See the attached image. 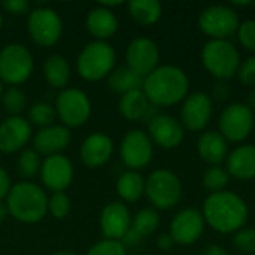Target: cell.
<instances>
[{
  "label": "cell",
  "mask_w": 255,
  "mask_h": 255,
  "mask_svg": "<svg viewBox=\"0 0 255 255\" xmlns=\"http://www.w3.org/2000/svg\"><path fill=\"white\" fill-rule=\"evenodd\" d=\"M7 217H9V209H7V206H6V202H4V203L0 202V224L4 223V221L7 220Z\"/></svg>",
  "instance_id": "cell-46"
},
{
  "label": "cell",
  "mask_w": 255,
  "mask_h": 255,
  "mask_svg": "<svg viewBox=\"0 0 255 255\" xmlns=\"http://www.w3.org/2000/svg\"><path fill=\"white\" fill-rule=\"evenodd\" d=\"M85 27L87 31L94 37V40L106 42L117 33L118 19L111 9H106L99 4L88 12L85 18Z\"/></svg>",
  "instance_id": "cell-22"
},
{
  "label": "cell",
  "mask_w": 255,
  "mask_h": 255,
  "mask_svg": "<svg viewBox=\"0 0 255 255\" xmlns=\"http://www.w3.org/2000/svg\"><path fill=\"white\" fill-rule=\"evenodd\" d=\"M1 27H3V15L0 12V30H1Z\"/></svg>",
  "instance_id": "cell-52"
},
{
  "label": "cell",
  "mask_w": 255,
  "mask_h": 255,
  "mask_svg": "<svg viewBox=\"0 0 255 255\" xmlns=\"http://www.w3.org/2000/svg\"><path fill=\"white\" fill-rule=\"evenodd\" d=\"M233 6H239V7H247V6H253V1H233Z\"/></svg>",
  "instance_id": "cell-49"
},
{
  "label": "cell",
  "mask_w": 255,
  "mask_h": 255,
  "mask_svg": "<svg viewBox=\"0 0 255 255\" xmlns=\"http://www.w3.org/2000/svg\"><path fill=\"white\" fill-rule=\"evenodd\" d=\"M114 154V142L105 133H93L87 136L79 148L81 161L88 169L105 166Z\"/></svg>",
  "instance_id": "cell-21"
},
{
  "label": "cell",
  "mask_w": 255,
  "mask_h": 255,
  "mask_svg": "<svg viewBox=\"0 0 255 255\" xmlns=\"http://www.w3.org/2000/svg\"><path fill=\"white\" fill-rule=\"evenodd\" d=\"M120 157L128 170L137 172L152 161L154 143L145 131L131 130L120 143Z\"/></svg>",
  "instance_id": "cell-12"
},
{
  "label": "cell",
  "mask_w": 255,
  "mask_h": 255,
  "mask_svg": "<svg viewBox=\"0 0 255 255\" xmlns=\"http://www.w3.org/2000/svg\"><path fill=\"white\" fill-rule=\"evenodd\" d=\"M39 175L46 190L52 193H64L73 181V166L66 155H51L42 161Z\"/></svg>",
  "instance_id": "cell-16"
},
{
  "label": "cell",
  "mask_w": 255,
  "mask_h": 255,
  "mask_svg": "<svg viewBox=\"0 0 255 255\" xmlns=\"http://www.w3.org/2000/svg\"><path fill=\"white\" fill-rule=\"evenodd\" d=\"M34 60L22 43H7L0 51V81L9 87L24 84L33 73Z\"/></svg>",
  "instance_id": "cell-6"
},
{
  "label": "cell",
  "mask_w": 255,
  "mask_h": 255,
  "mask_svg": "<svg viewBox=\"0 0 255 255\" xmlns=\"http://www.w3.org/2000/svg\"><path fill=\"white\" fill-rule=\"evenodd\" d=\"M3 91H4V88H3V82L0 81V100H1V97H3Z\"/></svg>",
  "instance_id": "cell-51"
},
{
  "label": "cell",
  "mask_w": 255,
  "mask_h": 255,
  "mask_svg": "<svg viewBox=\"0 0 255 255\" xmlns=\"http://www.w3.org/2000/svg\"><path fill=\"white\" fill-rule=\"evenodd\" d=\"M40 155L34 149H22L16 160V172L22 181H30L40 173Z\"/></svg>",
  "instance_id": "cell-31"
},
{
  "label": "cell",
  "mask_w": 255,
  "mask_h": 255,
  "mask_svg": "<svg viewBox=\"0 0 255 255\" xmlns=\"http://www.w3.org/2000/svg\"><path fill=\"white\" fill-rule=\"evenodd\" d=\"M131 214L126 203L111 202L108 203L100 214V230L105 239L120 241L131 227Z\"/></svg>",
  "instance_id": "cell-19"
},
{
  "label": "cell",
  "mask_w": 255,
  "mask_h": 255,
  "mask_svg": "<svg viewBox=\"0 0 255 255\" xmlns=\"http://www.w3.org/2000/svg\"><path fill=\"white\" fill-rule=\"evenodd\" d=\"M236 75L242 85L255 88V55L248 57L244 63H241Z\"/></svg>",
  "instance_id": "cell-39"
},
{
  "label": "cell",
  "mask_w": 255,
  "mask_h": 255,
  "mask_svg": "<svg viewBox=\"0 0 255 255\" xmlns=\"http://www.w3.org/2000/svg\"><path fill=\"white\" fill-rule=\"evenodd\" d=\"M43 78L45 81L52 87L58 90H64L70 81V64L69 61L60 55V54H52L43 61Z\"/></svg>",
  "instance_id": "cell-26"
},
{
  "label": "cell",
  "mask_w": 255,
  "mask_h": 255,
  "mask_svg": "<svg viewBox=\"0 0 255 255\" xmlns=\"http://www.w3.org/2000/svg\"><path fill=\"white\" fill-rule=\"evenodd\" d=\"M197 151L202 160L211 166H218L227 160V140L220 131H205L197 142Z\"/></svg>",
  "instance_id": "cell-24"
},
{
  "label": "cell",
  "mask_w": 255,
  "mask_h": 255,
  "mask_svg": "<svg viewBox=\"0 0 255 255\" xmlns=\"http://www.w3.org/2000/svg\"><path fill=\"white\" fill-rule=\"evenodd\" d=\"M212 117V99L203 91L191 93L181 108V124L188 131L197 133L206 128Z\"/></svg>",
  "instance_id": "cell-14"
},
{
  "label": "cell",
  "mask_w": 255,
  "mask_h": 255,
  "mask_svg": "<svg viewBox=\"0 0 255 255\" xmlns=\"http://www.w3.org/2000/svg\"><path fill=\"white\" fill-rule=\"evenodd\" d=\"M173 245H175V241H173V238H172L169 233H164V235H161V236L157 239V247H158L161 251H169V250L173 248Z\"/></svg>",
  "instance_id": "cell-43"
},
{
  "label": "cell",
  "mask_w": 255,
  "mask_h": 255,
  "mask_svg": "<svg viewBox=\"0 0 255 255\" xmlns=\"http://www.w3.org/2000/svg\"><path fill=\"white\" fill-rule=\"evenodd\" d=\"M123 4V1H102L100 3V6H103V7H106V9H111V7H115V6H121Z\"/></svg>",
  "instance_id": "cell-48"
},
{
  "label": "cell",
  "mask_w": 255,
  "mask_h": 255,
  "mask_svg": "<svg viewBox=\"0 0 255 255\" xmlns=\"http://www.w3.org/2000/svg\"><path fill=\"white\" fill-rule=\"evenodd\" d=\"M1 103L9 117H19L27 106V97L19 87H7L3 91Z\"/></svg>",
  "instance_id": "cell-33"
},
{
  "label": "cell",
  "mask_w": 255,
  "mask_h": 255,
  "mask_svg": "<svg viewBox=\"0 0 255 255\" xmlns=\"http://www.w3.org/2000/svg\"><path fill=\"white\" fill-rule=\"evenodd\" d=\"M202 63L214 78L227 81L238 73L241 54L230 40L211 39L202 48Z\"/></svg>",
  "instance_id": "cell-5"
},
{
  "label": "cell",
  "mask_w": 255,
  "mask_h": 255,
  "mask_svg": "<svg viewBox=\"0 0 255 255\" xmlns=\"http://www.w3.org/2000/svg\"><path fill=\"white\" fill-rule=\"evenodd\" d=\"M33 139V128L24 117H7L0 123V152L13 154L25 149Z\"/></svg>",
  "instance_id": "cell-15"
},
{
  "label": "cell",
  "mask_w": 255,
  "mask_h": 255,
  "mask_svg": "<svg viewBox=\"0 0 255 255\" xmlns=\"http://www.w3.org/2000/svg\"><path fill=\"white\" fill-rule=\"evenodd\" d=\"M117 194L121 200L133 203L145 194V178L136 170H126L115 182Z\"/></svg>",
  "instance_id": "cell-27"
},
{
  "label": "cell",
  "mask_w": 255,
  "mask_h": 255,
  "mask_svg": "<svg viewBox=\"0 0 255 255\" xmlns=\"http://www.w3.org/2000/svg\"><path fill=\"white\" fill-rule=\"evenodd\" d=\"M158 226H160V215L152 208L140 209L131 221V230L136 232L142 239L154 235Z\"/></svg>",
  "instance_id": "cell-30"
},
{
  "label": "cell",
  "mask_w": 255,
  "mask_h": 255,
  "mask_svg": "<svg viewBox=\"0 0 255 255\" xmlns=\"http://www.w3.org/2000/svg\"><path fill=\"white\" fill-rule=\"evenodd\" d=\"M70 140H72L70 128H67L63 124L61 126L52 124V126L43 127L31 139L33 149L39 155H45V158L61 154L69 146Z\"/></svg>",
  "instance_id": "cell-20"
},
{
  "label": "cell",
  "mask_w": 255,
  "mask_h": 255,
  "mask_svg": "<svg viewBox=\"0 0 255 255\" xmlns=\"http://www.w3.org/2000/svg\"><path fill=\"white\" fill-rule=\"evenodd\" d=\"M85 255H127V251H126V247L120 241L103 239L94 244Z\"/></svg>",
  "instance_id": "cell-37"
},
{
  "label": "cell",
  "mask_w": 255,
  "mask_h": 255,
  "mask_svg": "<svg viewBox=\"0 0 255 255\" xmlns=\"http://www.w3.org/2000/svg\"><path fill=\"white\" fill-rule=\"evenodd\" d=\"M220 133L226 140L244 142L253 131L254 112L248 105L235 102L226 106L220 115Z\"/></svg>",
  "instance_id": "cell-11"
},
{
  "label": "cell",
  "mask_w": 255,
  "mask_h": 255,
  "mask_svg": "<svg viewBox=\"0 0 255 255\" xmlns=\"http://www.w3.org/2000/svg\"><path fill=\"white\" fill-rule=\"evenodd\" d=\"M130 16L139 25H154L163 13V6L157 0H131L127 3Z\"/></svg>",
  "instance_id": "cell-28"
},
{
  "label": "cell",
  "mask_w": 255,
  "mask_h": 255,
  "mask_svg": "<svg viewBox=\"0 0 255 255\" xmlns=\"http://www.w3.org/2000/svg\"><path fill=\"white\" fill-rule=\"evenodd\" d=\"M233 247L242 254H255V230L254 229H241L233 235Z\"/></svg>",
  "instance_id": "cell-35"
},
{
  "label": "cell",
  "mask_w": 255,
  "mask_h": 255,
  "mask_svg": "<svg viewBox=\"0 0 255 255\" xmlns=\"http://www.w3.org/2000/svg\"><path fill=\"white\" fill-rule=\"evenodd\" d=\"M143 79L137 73H134L127 66L115 67L108 76V87L118 94H126L133 90H140L143 87Z\"/></svg>",
  "instance_id": "cell-29"
},
{
  "label": "cell",
  "mask_w": 255,
  "mask_h": 255,
  "mask_svg": "<svg viewBox=\"0 0 255 255\" xmlns=\"http://www.w3.org/2000/svg\"><path fill=\"white\" fill-rule=\"evenodd\" d=\"M115 63L117 52L114 46L103 40H93L81 49L76 58V70L82 79L96 82L108 78L115 69Z\"/></svg>",
  "instance_id": "cell-4"
},
{
  "label": "cell",
  "mask_w": 255,
  "mask_h": 255,
  "mask_svg": "<svg viewBox=\"0 0 255 255\" xmlns=\"http://www.w3.org/2000/svg\"><path fill=\"white\" fill-rule=\"evenodd\" d=\"M248 106H250V109L254 112L255 111V88H253V90L250 91V94H248Z\"/></svg>",
  "instance_id": "cell-47"
},
{
  "label": "cell",
  "mask_w": 255,
  "mask_h": 255,
  "mask_svg": "<svg viewBox=\"0 0 255 255\" xmlns=\"http://www.w3.org/2000/svg\"><path fill=\"white\" fill-rule=\"evenodd\" d=\"M6 206L9 215L19 223L34 224L45 218L48 214V196L42 187L31 181H21L12 185Z\"/></svg>",
  "instance_id": "cell-3"
},
{
  "label": "cell",
  "mask_w": 255,
  "mask_h": 255,
  "mask_svg": "<svg viewBox=\"0 0 255 255\" xmlns=\"http://www.w3.org/2000/svg\"><path fill=\"white\" fill-rule=\"evenodd\" d=\"M145 194L154 208L167 211L179 203L182 184L173 172L158 169L145 179Z\"/></svg>",
  "instance_id": "cell-7"
},
{
  "label": "cell",
  "mask_w": 255,
  "mask_h": 255,
  "mask_svg": "<svg viewBox=\"0 0 255 255\" xmlns=\"http://www.w3.org/2000/svg\"><path fill=\"white\" fill-rule=\"evenodd\" d=\"M229 181H230V175L227 170L221 169V167H209L205 173H203V187L212 193H220V191H224L226 187L229 185Z\"/></svg>",
  "instance_id": "cell-34"
},
{
  "label": "cell",
  "mask_w": 255,
  "mask_h": 255,
  "mask_svg": "<svg viewBox=\"0 0 255 255\" xmlns=\"http://www.w3.org/2000/svg\"><path fill=\"white\" fill-rule=\"evenodd\" d=\"M238 39L244 48L255 52V19H247L239 24Z\"/></svg>",
  "instance_id": "cell-38"
},
{
  "label": "cell",
  "mask_w": 255,
  "mask_h": 255,
  "mask_svg": "<svg viewBox=\"0 0 255 255\" xmlns=\"http://www.w3.org/2000/svg\"><path fill=\"white\" fill-rule=\"evenodd\" d=\"M57 118L67 128L85 124L91 115V100L81 88H64L55 99Z\"/></svg>",
  "instance_id": "cell-9"
},
{
  "label": "cell",
  "mask_w": 255,
  "mask_h": 255,
  "mask_svg": "<svg viewBox=\"0 0 255 255\" xmlns=\"http://www.w3.org/2000/svg\"><path fill=\"white\" fill-rule=\"evenodd\" d=\"M1 7H3V10H6L7 13H12V15H24L31 10L30 3L27 0H4L1 3Z\"/></svg>",
  "instance_id": "cell-40"
},
{
  "label": "cell",
  "mask_w": 255,
  "mask_h": 255,
  "mask_svg": "<svg viewBox=\"0 0 255 255\" xmlns=\"http://www.w3.org/2000/svg\"><path fill=\"white\" fill-rule=\"evenodd\" d=\"M151 105L152 103L140 88L123 94L118 100V111L128 121H145Z\"/></svg>",
  "instance_id": "cell-25"
},
{
  "label": "cell",
  "mask_w": 255,
  "mask_h": 255,
  "mask_svg": "<svg viewBox=\"0 0 255 255\" xmlns=\"http://www.w3.org/2000/svg\"><path fill=\"white\" fill-rule=\"evenodd\" d=\"M51 255H78L76 253H73V251H58V253H54V254Z\"/></svg>",
  "instance_id": "cell-50"
},
{
  "label": "cell",
  "mask_w": 255,
  "mask_h": 255,
  "mask_svg": "<svg viewBox=\"0 0 255 255\" xmlns=\"http://www.w3.org/2000/svg\"><path fill=\"white\" fill-rule=\"evenodd\" d=\"M127 67L142 78H146L158 67L160 49L158 45L148 37L133 39L126 51Z\"/></svg>",
  "instance_id": "cell-13"
},
{
  "label": "cell",
  "mask_w": 255,
  "mask_h": 255,
  "mask_svg": "<svg viewBox=\"0 0 255 255\" xmlns=\"http://www.w3.org/2000/svg\"><path fill=\"white\" fill-rule=\"evenodd\" d=\"M10 188H12L10 176H9V173L3 167H0V202L7 197Z\"/></svg>",
  "instance_id": "cell-42"
},
{
  "label": "cell",
  "mask_w": 255,
  "mask_h": 255,
  "mask_svg": "<svg viewBox=\"0 0 255 255\" xmlns=\"http://www.w3.org/2000/svg\"><path fill=\"white\" fill-rule=\"evenodd\" d=\"M227 172L238 181L255 178V146L241 145L227 155Z\"/></svg>",
  "instance_id": "cell-23"
},
{
  "label": "cell",
  "mask_w": 255,
  "mask_h": 255,
  "mask_svg": "<svg viewBox=\"0 0 255 255\" xmlns=\"http://www.w3.org/2000/svg\"><path fill=\"white\" fill-rule=\"evenodd\" d=\"M142 90L148 100L157 108L173 106L184 102L188 96L190 79L178 66H158L143 79Z\"/></svg>",
  "instance_id": "cell-2"
},
{
  "label": "cell",
  "mask_w": 255,
  "mask_h": 255,
  "mask_svg": "<svg viewBox=\"0 0 255 255\" xmlns=\"http://www.w3.org/2000/svg\"><path fill=\"white\" fill-rule=\"evenodd\" d=\"M142 241V238L136 233V232H133L131 230V227H130V230L126 233V236L121 239V244L126 247V245H128V247H134V245H137L139 242Z\"/></svg>",
  "instance_id": "cell-44"
},
{
  "label": "cell",
  "mask_w": 255,
  "mask_h": 255,
  "mask_svg": "<svg viewBox=\"0 0 255 255\" xmlns=\"http://www.w3.org/2000/svg\"><path fill=\"white\" fill-rule=\"evenodd\" d=\"M202 214L205 223H208L215 232L229 235L245 227L250 211L241 196L224 190L206 197Z\"/></svg>",
  "instance_id": "cell-1"
},
{
  "label": "cell",
  "mask_w": 255,
  "mask_h": 255,
  "mask_svg": "<svg viewBox=\"0 0 255 255\" xmlns=\"http://www.w3.org/2000/svg\"><path fill=\"white\" fill-rule=\"evenodd\" d=\"M27 30L31 40L42 48L55 45L63 33V19L57 10L48 6H37L28 12Z\"/></svg>",
  "instance_id": "cell-8"
},
{
  "label": "cell",
  "mask_w": 255,
  "mask_h": 255,
  "mask_svg": "<svg viewBox=\"0 0 255 255\" xmlns=\"http://www.w3.org/2000/svg\"><path fill=\"white\" fill-rule=\"evenodd\" d=\"M232 88L227 84V81H217L212 87V97L217 102H226L230 97Z\"/></svg>",
  "instance_id": "cell-41"
},
{
  "label": "cell",
  "mask_w": 255,
  "mask_h": 255,
  "mask_svg": "<svg viewBox=\"0 0 255 255\" xmlns=\"http://www.w3.org/2000/svg\"><path fill=\"white\" fill-rule=\"evenodd\" d=\"M55 120H57L55 108L46 102H37L31 105L28 109V123L40 128L52 126Z\"/></svg>",
  "instance_id": "cell-32"
},
{
  "label": "cell",
  "mask_w": 255,
  "mask_h": 255,
  "mask_svg": "<svg viewBox=\"0 0 255 255\" xmlns=\"http://www.w3.org/2000/svg\"><path fill=\"white\" fill-rule=\"evenodd\" d=\"M200 30L211 39H224L229 40L239 28V15L238 12L226 4H212L205 7L199 15Z\"/></svg>",
  "instance_id": "cell-10"
},
{
  "label": "cell",
  "mask_w": 255,
  "mask_h": 255,
  "mask_svg": "<svg viewBox=\"0 0 255 255\" xmlns=\"http://www.w3.org/2000/svg\"><path fill=\"white\" fill-rule=\"evenodd\" d=\"M148 136L160 148L173 149L178 148L185 134V128L181 121L169 114H158L154 120L148 123Z\"/></svg>",
  "instance_id": "cell-18"
},
{
  "label": "cell",
  "mask_w": 255,
  "mask_h": 255,
  "mask_svg": "<svg viewBox=\"0 0 255 255\" xmlns=\"http://www.w3.org/2000/svg\"><path fill=\"white\" fill-rule=\"evenodd\" d=\"M205 230L203 214L194 208H187L179 211L170 223V236L175 244L193 245L199 241Z\"/></svg>",
  "instance_id": "cell-17"
},
{
  "label": "cell",
  "mask_w": 255,
  "mask_h": 255,
  "mask_svg": "<svg viewBox=\"0 0 255 255\" xmlns=\"http://www.w3.org/2000/svg\"><path fill=\"white\" fill-rule=\"evenodd\" d=\"M48 211L57 220L66 218L70 212V199L67 197V194L52 193V196L48 199Z\"/></svg>",
  "instance_id": "cell-36"
},
{
  "label": "cell",
  "mask_w": 255,
  "mask_h": 255,
  "mask_svg": "<svg viewBox=\"0 0 255 255\" xmlns=\"http://www.w3.org/2000/svg\"><path fill=\"white\" fill-rule=\"evenodd\" d=\"M202 255H229V253L220 245H209L203 250Z\"/></svg>",
  "instance_id": "cell-45"
}]
</instances>
